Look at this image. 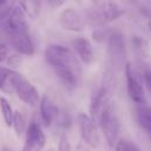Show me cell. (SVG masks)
<instances>
[{"label": "cell", "mask_w": 151, "mask_h": 151, "mask_svg": "<svg viewBox=\"0 0 151 151\" xmlns=\"http://www.w3.org/2000/svg\"><path fill=\"white\" fill-rule=\"evenodd\" d=\"M99 126L101 129V132L107 142V144L112 147L118 142V137L120 133V122L117 116V112L112 104L105 110V112L101 114L99 119Z\"/></svg>", "instance_id": "3957f363"}, {"label": "cell", "mask_w": 151, "mask_h": 151, "mask_svg": "<svg viewBox=\"0 0 151 151\" xmlns=\"http://www.w3.org/2000/svg\"><path fill=\"white\" fill-rule=\"evenodd\" d=\"M12 126L14 127V131L18 136H21L24 132H26V118L20 111H14Z\"/></svg>", "instance_id": "ac0fdd59"}, {"label": "cell", "mask_w": 151, "mask_h": 151, "mask_svg": "<svg viewBox=\"0 0 151 151\" xmlns=\"http://www.w3.org/2000/svg\"><path fill=\"white\" fill-rule=\"evenodd\" d=\"M111 105L110 103V91L107 86H103L98 88L96 92H93L91 97L90 103V117L91 119L98 124L101 114L105 112V110Z\"/></svg>", "instance_id": "ba28073f"}, {"label": "cell", "mask_w": 151, "mask_h": 151, "mask_svg": "<svg viewBox=\"0 0 151 151\" xmlns=\"http://www.w3.org/2000/svg\"><path fill=\"white\" fill-rule=\"evenodd\" d=\"M58 151H72V146L70 143V139L66 134H63L59 139L58 144Z\"/></svg>", "instance_id": "7402d4cb"}, {"label": "cell", "mask_w": 151, "mask_h": 151, "mask_svg": "<svg viewBox=\"0 0 151 151\" xmlns=\"http://www.w3.org/2000/svg\"><path fill=\"white\" fill-rule=\"evenodd\" d=\"M73 51L78 59L85 64V65H91L94 60V53L91 42L84 38V37H78L72 41Z\"/></svg>", "instance_id": "8fae6325"}, {"label": "cell", "mask_w": 151, "mask_h": 151, "mask_svg": "<svg viewBox=\"0 0 151 151\" xmlns=\"http://www.w3.org/2000/svg\"><path fill=\"white\" fill-rule=\"evenodd\" d=\"M19 2V7L29 19H37L40 14L41 2L40 0H17Z\"/></svg>", "instance_id": "2e32d148"}, {"label": "cell", "mask_w": 151, "mask_h": 151, "mask_svg": "<svg viewBox=\"0 0 151 151\" xmlns=\"http://www.w3.org/2000/svg\"><path fill=\"white\" fill-rule=\"evenodd\" d=\"M45 59L53 67L63 85L70 90L76 88L81 76L80 60L74 51L58 44H51L45 50Z\"/></svg>", "instance_id": "6da1fadb"}, {"label": "cell", "mask_w": 151, "mask_h": 151, "mask_svg": "<svg viewBox=\"0 0 151 151\" xmlns=\"http://www.w3.org/2000/svg\"><path fill=\"white\" fill-rule=\"evenodd\" d=\"M65 1H66V0H47L48 5H50L51 7H53V8H58V7H60L61 5H64Z\"/></svg>", "instance_id": "484cf974"}, {"label": "cell", "mask_w": 151, "mask_h": 151, "mask_svg": "<svg viewBox=\"0 0 151 151\" xmlns=\"http://www.w3.org/2000/svg\"><path fill=\"white\" fill-rule=\"evenodd\" d=\"M106 45H107V57L111 65L119 68H122L123 66L125 67L126 46L123 33L118 29H111L106 40Z\"/></svg>", "instance_id": "7a4b0ae2"}, {"label": "cell", "mask_w": 151, "mask_h": 151, "mask_svg": "<svg viewBox=\"0 0 151 151\" xmlns=\"http://www.w3.org/2000/svg\"><path fill=\"white\" fill-rule=\"evenodd\" d=\"M79 132L83 140L92 149H97L100 144V134L98 132L97 124L91 119L90 116L85 113H80L77 117Z\"/></svg>", "instance_id": "5b68a950"}, {"label": "cell", "mask_w": 151, "mask_h": 151, "mask_svg": "<svg viewBox=\"0 0 151 151\" xmlns=\"http://www.w3.org/2000/svg\"><path fill=\"white\" fill-rule=\"evenodd\" d=\"M131 46H132V50H133L140 66L142 65H150L151 54H150V48H149L146 40L139 35H132Z\"/></svg>", "instance_id": "9a60e30c"}, {"label": "cell", "mask_w": 151, "mask_h": 151, "mask_svg": "<svg viewBox=\"0 0 151 151\" xmlns=\"http://www.w3.org/2000/svg\"><path fill=\"white\" fill-rule=\"evenodd\" d=\"M7 54H8V48L5 44L0 42V63L4 61L6 58H7Z\"/></svg>", "instance_id": "cb8c5ba5"}, {"label": "cell", "mask_w": 151, "mask_h": 151, "mask_svg": "<svg viewBox=\"0 0 151 151\" xmlns=\"http://www.w3.org/2000/svg\"><path fill=\"white\" fill-rule=\"evenodd\" d=\"M9 45L17 51V53L22 55L34 54V45L29 35L28 29L21 31H4Z\"/></svg>", "instance_id": "277c9868"}, {"label": "cell", "mask_w": 151, "mask_h": 151, "mask_svg": "<svg viewBox=\"0 0 151 151\" xmlns=\"http://www.w3.org/2000/svg\"><path fill=\"white\" fill-rule=\"evenodd\" d=\"M133 117L137 125L151 143V107L146 104L136 105V107L133 109Z\"/></svg>", "instance_id": "4fadbf2b"}, {"label": "cell", "mask_w": 151, "mask_h": 151, "mask_svg": "<svg viewBox=\"0 0 151 151\" xmlns=\"http://www.w3.org/2000/svg\"><path fill=\"white\" fill-rule=\"evenodd\" d=\"M116 151H125V143L124 140H119L116 145Z\"/></svg>", "instance_id": "4316f807"}, {"label": "cell", "mask_w": 151, "mask_h": 151, "mask_svg": "<svg viewBox=\"0 0 151 151\" xmlns=\"http://www.w3.org/2000/svg\"><path fill=\"white\" fill-rule=\"evenodd\" d=\"M125 143V151H140V149L132 142H129V140H124Z\"/></svg>", "instance_id": "d4e9b609"}, {"label": "cell", "mask_w": 151, "mask_h": 151, "mask_svg": "<svg viewBox=\"0 0 151 151\" xmlns=\"http://www.w3.org/2000/svg\"><path fill=\"white\" fill-rule=\"evenodd\" d=\"M0 110H1V114H2V118H4L5 123H6V125L7 126H12L14 112L12 110L11 104L8 103V100L5 97H0Z\"/></svg>", "instance_id": "e0dca14e"}, {"label": "cell", "mask_w": 151, "mask_h": 151, "mask_svg": "<svg viewBox=\"0 0 151 151\" xmlns=\"http://www.w3.org/2000/svg\"><path fill=\"white\" fill-rule=\"evenodd\" d=\"M125 72V79H126V91L130 97V99L136 104V105H143L146 104L145 94L143 91V86L137 78V76L133 72V68L130 63H126L124 67Z\"/></svg>", "instance_id": "52a82bcc"}, {"label": "cell", "mask_w": 151, "mask_h": 151, "mask_svg": "<svg viewBox=\"0 0 151 151\" xmlns=\"http://www.w3.org/2000/svg\"><path fill=\"white\" fill-rule=\"evenodd\" d=\"M40 116H41V120L44 122V124L46 126H51L55 120H58L59 117V110L57 104L52 100V98H50L47 94L42 96V98H40Z\"/></svg>", "instance_id": "7c38bea8"}, {"label": "cell", "mask_w": 151, "mask_h": 151, "mask_svg": "<svg viewBox=\"0 0 151 151\" xmlns=\"http://www.w3.org/2000/svg\"><path fill=\"white\" fill-rule=\"evenodd\" d=\"M22 63V58H21V54L19 53H15V54H12L7 58V64L9 66H13V67H18L20 66Z\"/></svg>", "instance_id": "603a6c76"}, {"label": "cell", "mask_w": 151, "mask_h": 151, "mask_svg": "<svg viewBox=\"0 0 151 151\" xmlns=\"http://www.w3.org/2000/svg\"><path fill=\"white\" fill-rule=\"evenodd\" d=\"M73 1H76L77 4H81V1H83V0H73Z\"/></svg>", "instance_id": "f1b7e54d"}, {"label": "cell", "mask_w": 151, "mask_h": 151, "mask_svg": "<svg viewBox=\"0 0 151 151\" xmlns=\"http://www.w3.org/2000/svg\"><path fill=\"white\" fill-rule=\"evenodd\" d=\"M142 77H143V83L146 86L147 91L151 93V66L150 65H142Z\"/></svg>", "instance_id": "44dd1931"}, {"label": "cell", "mask_w": 151, "mask_h": 151, "mask_svg": "<svg viewBox=\"0 0 151 151\" xmlns=\"http://www.w3.org/2000/svg\"><path fill=\"white\" fill-rule=\"evenodd\" d=\"M46 145V136L41 129V126L32 122L25 132V146L27 151H42Z\"/></svg>", "instance_id": "9c48e42d"}, {"label": "cell", "mask_w": 151, "mask_h": 151, "mask_svg": "<svg viewBox=\"0 0 151 151\" xmlns=\"http://www.w3.org/2000/svg\"><path fill=\"white\" fill-rule=\"evenodd\" d=\"M21 74L7 67H0V90L5 93L12 94L15 92V86Z\"/></svg>", "instance_id": "5bb4252c"}, {"label": "cell", "mask_w": 151, "mask_h": 151, "mask_svg": "<svg viewBox=\"0 0 151 151\" xmlns=\"http://www.w3.org/2000/svg\"><path fill=\"white\" fill-rule=\"evenodd\" d=\"M15 93L20 98L21 101L26 103L29 106H37L40 103V97H39L38 90L24 76L20 77V79L15 86Z\"/></svg>", "instance_id": "30bf717a"}, {"label": "cell", "mask_w": 151, "mask_h": 151, "mask_svg": "<svg viewBox=\"0 0 151 151\" xmlns=\"http://www.w3.org/2000/svg\"><path fill=\"white\" fill-rule=\"evenodd\" d=\"M147 28H149V31H150V33H151V20L147 21Z\"/></svg>", "instance_id": "83f0119b"}, {"label": "cell", "mask_w": 151, "mask_h": 151, "mask_svg": "<svg viewBox=\"0 0 151 151\" xmlns=\"http://www.w3.org/2000/svg\"><path fill=\"white\" fill-rule=\"evenodd\" d=\"M60 26L70 32H81L85 29L87 21L84 12H80L76 8H65L59 15Z\"/></svg>", "instance_id": "8992f818"}, {"label": "cell", "mask_w": 151, "mask_h": 151, "mask_svg": "<svg viewBox=\"0 0 151 151\" xmlns=\"http://www.w3.org/2000/svg\"><path fill=\"white\" fill-rule=\"evenodd\" d=\"M110 32H111V28H107L106 26H104V27H97V28H94V31L92 33V38L97 42H104V41L106 42Z\"/></svg>", "instance_id": "d6986e66"}, {"label": "cell", "mask_w": 151, "mask_h": 151, "mask_svg": "<svg viewBox=\"0 0 151 151\" xmlns=\"http://www.w3.org/2000/svg\"><path fill=\"white\" fill-rule=\"evenodd\" d=\"M48 151H54V150H48Z\"/></svg>", "instance_id": "4dcf8cb0"}, {"label": "cell", "mask_w": 151, "mask_h": 151, "mask_svg": "<svg viewBox=\"0 0 151 151\" xmlns=\"http://www.w3.org/2000/svg\"><path fill=\"white\" fill-rule=\"evenodd\" d=\"M17 0H0V18H6L14 8Z\"/></svg>", "instance_id": "ffe728a7"}, {"label": "cell", "mask_w": 151, "mask_h": 151, "mask_svg": "<svg viewBox=\"0 0 151 151\" xmlns=\"http://www.w3.org/2000/svg\"><path fill=\"white\" fill-rule=\"evenodd\" d=\"M22 151H27V150H26V149H22Z\"/></svg>", "instance_id": "f546056e"}]
</instances>
